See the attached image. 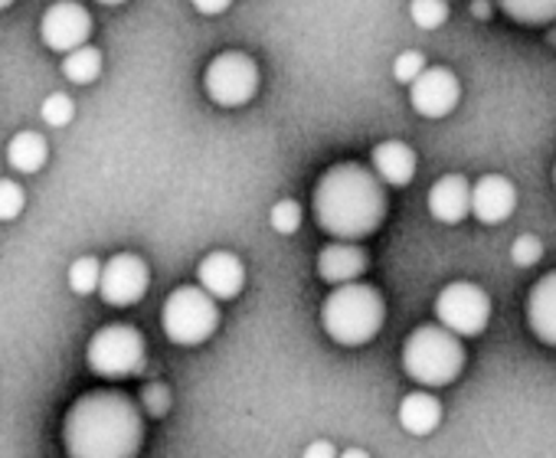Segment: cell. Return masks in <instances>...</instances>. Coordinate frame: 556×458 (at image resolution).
Returning a JSON list of instances; mask_svg holds the SVG:
<instances>
[{
    "instance_id": "1",
    "label": "cell",
    "mask_w": 556,
    "mask_h": 458,
    "mask_svg": "<svg viewBox=\"0 0 556 458\" xmlns=\"http://www.w3.org/2000/svg\"><path fill=\"white\" fill-rule=\"evenodd\" d=\"M387 183L364 164H334L315 183V219L334 240H367L387 219Z\"/></svg>"
},
{
    "instance_id": "2",
    "label": "cell",
    "mask_w": 556,
    "mask_h": 458,
    "mask_svg": "<svg viewBox=\"0 0 556 458\" xmlns=\"http://www.w3.org/2000/svg\"><path fill=\"white\" fill-rule=\"evenodd\" d=\"M63 435L76 458H131L141 451L144 419L131 396L118 390H92L66 412Z\"/></svg>"
},
{
    "instance_id": "3",
    "label": "cell",
    "mask_w": 556,
    "mask_h": 458,
    "mask_svg": "<svg viewBox=\"0 0 556 458\" xmlns=\"http://www.w3.org/2000/svg\"><path fill=\"white\" fill-rule=\"evenodd\" d=\"M387 321L383 295L367 282L334 285V292L321 305V328L341 347L370 344Z\"/></svg>"
},
{
    "instance_id": "4",
    "label": "cell",
    "mask_w": 556,
    "mask_h": 458,
    "mask_svg": "<svg viewBox=\"0 0 556 458\" xmlns=\"http://www.w3.org/2000/svg\"><path fill=\"white\" fill-rule=\"evenodd\" d=\"M465 367V347L445 325H419L403 344V370L422 386H448Z\"/></svg>"
},
{
    "instance_id": "5",
    "label": "cell",
    "mask_w": 556,
    "mask_h": 458,
    "mask_svg": "<svg viewBox=\"0 0 556 458\" xmlns=\"http://www.w3.org/2000/svg\"><path fill=\"white\" fill-rule=\"evenodd\" d=\"M161 328H164L167 341L180 344V347H197V344L210 341L219 328L216 298L200 282L174 289L161 308Z\"/></svg>"
},
{
    "instance_id": "6",
    "label": "cell",
    "mask_w": 556,
    "mask_h": 458,
    "mask_svg": "<svg viewBox=\"0 0 556 458\" xmlns=\"http://www.w3.org/2000/svg\"><path fill=\"white\" fill-rule=\"evenodd\" d=\"M144 357H148L144 338L131 325H109V328L96 331V338L89 341V351H86L92 373H99L105 380H122V377L141 373Z\"/></svg>"
},
{
    "instance_id": "7",
    "label": "cell",
    "mask_w": 556,
    "mask_h": 458,
    "mask_svg": "<svg viewBox=\"0 0 556 458\" xmlns=\"http://www.w3.org/2000/svg\"><path fill=\"white\" fill-rule=\"evenodd\" d=\"M203 89L219 109H239L258 92V66L239 50L219 53L203 73Z\"/></svg>"
},
{
    "instance_id": "8",
    "label": "cell",
    "mask_w": 556,
    "mask_h": 458,
    "mask_svg": "<svg viewBox=\"0 0 556 458\" xmlns=\"http://www.w3.org/2000/svg\"><path fill=\"white\" fill-rule=\"evenodd\" d=\"M435 318L458 338H478L491 321V298L475 282H452L435 298Z\"/></svg>"
},
{
    "instance_id": "9",
    "label": "cell",
    "mask_w": 556,
    "mask_h": 458,
    "mask_svg": "<svg viewBox=\"0 0 556 458\" xmlns=\"http://www.w3.org/2000/svg\"><path fill=\"white\" fill-rule=\"evenodd\" d=\"M151 285V269L141 256L135 253H118L102 266V282H99V295L105 305L112 308H131L135 302L144 298Z\"/></svg>"
},
{
    "instance_id": "10",
    "label": "cell",
    "mask_w": 556,
    "mask_h": 458,
    "mask_svg": "<svg viewBox=\"0 0 556 458\" xmlns=\"http://www.w3.org/2000/svg\"><path fill=\"white\" fill-rule=\"evenodd\" d=\"M40 37L53 53H73L89 43L92 37V17L76 0H56V4L40 21Z\"/></svg>"
},
{
    "instance_id": "11",
    "label": "cell",
    "mask_w": 556,
    "mask_h": 458,
    "mask_svg": "<svg viewBox=\"0 0 556 458\" xmlns=\"http://www.w3.org/2000/svg\"><path fill=\"white\" fill-rule=\"evenodd\" d=\"M462 99V86H458V76L445 66H435V69H422V76L409 86V102L416 109V115L422 118H445L448 112H455Z\"/></svg>"
},
{
    "instance_id": "12",
    "label": "cell",
    "mask_w": 556,
    "mask_h": 458,
    "mask_svg": "<svg viewBox=\"0 0 556 458\" xmlns=\"http://www.w3.org/2000/svg\"><path fill=\"white\" fill-rule=\"evenodd\" d=\"M517 206V187L501 174H484L471 187V213L484 226L504 222Z\"/></svg>"
},
{
    "instance_id": "13",
    "label": "cell",
    "mask_w": 556,
    "mask_h": 458,
    "mask_svg": "<svg viewBox=\"0 0 556 458\" xmlns=\"http://www.w3.org/2000/svg\"><path fill=\"white\" fill-rule=\"evenodd\" d=\"M197 282H200L216 302L236 298V295L242 292V285H245V266L239 263V256H232V253H226V250H216V253H210V256L200 259V266H197Z\"/></svg>"
},
{
    "instance_id": "14",
    "label": "cell",
    "mask_w": 556,
    "mask_h": 458,
    "mask_svg": "<svg viewBox=\"0 0 556 458\" xmlns=\"http://www.w3.org/2000/svg\"><path fill=\"white\" fill-rule=\"evenodd\" d=\"M364 272H367V253L357 246V240H334L318 253V276L328 285L357 282Z\"/></svg>"
},
{
    "instance_id": "15",
    "label": "cell",
    "mask_w": 556,
    "mask_h": 458,
    "mask_svg": "<svg viewBox=\"0 0 556 458\" xmlns=\"http://www.w3.org/2000/svg\"><path fill=\"white\" fill-rule=\"evenodd\" d=\"M527 328L536 341L556 347V269L533 282L527 295Z\"/></svg>"
},
{
    "instance_id": "16",
    "label": "cell",
    "mask_w": 556,
    "mask_h": 458,
    "mask_svg": "<svg viewBox=\"0 0 556 458\" xmlns=\"http://www.w3.org/2000/svg\"><path fill=\"white\" fill-rule=\"evenodd\" d=\"M429 213L448 226L462 222L471 213V183L462 174H445L435 180L429 190Z\"/></svg>"
},
{
    "instance_id": "17",
    "label": "cell",
    "mask_w": 556,
    "mask_h": 458,
    "mask_svg": "<svg viewBox=\"0 0 556 458\" xmlns=\"http://www.w3.org/2000/svg\"><path fill=\"white\" fill-rule=\"evenodd\" d=\"M370 164L387 187H409L416 177V151L403 141H380L370 154Z\"/></svg>"
},
{
    "instance_id": "18",
    "label": "cell",
    "mask_w": 556,
    "mask_h": 458,
    "mask_svg": "<svg viewBox=\"0 0 556 458\" xmlns=\"http://www.w3.org/2000/svg\"><path fill=\"white\" fill-rule=\"evenodd\" d=\"M442 422V403L426 393V390H416V393H406L403 403H400V425L409 432V435H429L435 432Z\"/></svg>"
},
{
    "instance_id": "19",
    "label": "cell",
    "mask_w": 556,
    "mask_h": 458,
    "mask_svg": "<svg viewBox=\"0 0 556 458\" xmlns=\"http://www.w3.org/2000/svg\"><path fill=\"white\" fill-rule=\"evenodd\" d=\"M50 161V144L37 131H21L8 141V164L17 174H37Z\"/></svg>"
},
{
    "instance_id": "20",
    "label": "cell",
    "mask_w": 556,
    "mask_h": 458,
    "mask_svg": "<svg viewBox=\"0 0 556 458\" xmlns=\"http://www.w3.org/2000/svg\"><path fill=\"white\" fill-rule=\"evenodd\" d=\"M501 11L523 27H546L556 24V0H497Z\"/></svg>"
},
{
    "instance_id": "21",
    "label": "cell",
    "mask_w": 556,
    "mask_h": 458,
    "mask_svg": "<svg viewBox=\"0 0 556 458\" xmlns=\"http://www.w3.org/2000/svg\"><path fill=\"white\" fill-rule=\"evenodd\" d=\"M63 76L76 86H89L102 76V53L96 47H79L73 53H66L63 60Z\"/></svg>"
},
{
    "instance_id": "22",
    "label": "cell",
    "mask_w": 556,
    "mask_h": 458,
    "mask_svg": "<svg viewBox=\"0 0 556 458\" xmlns=\"http://www.w3.org/2000/svg\"><path fill=\"white\" fill-rule=\"evenodd\" d=\"M99 282H102V263L96 256H83L70 266V289L76 295H92L99 292Z\"/></svg>"
},
{
    "instance_id": "23",
    "label": "cell",
    "mask_w": 556,
    "mask_h": 458,
    "mask_svg": "<svg viewBox=\"0 0 556 458\" xmlns=\"http://www.w3.org/2000/svg\"><path fill=\"white\" fill-rule=\"evenodd\" d=\"M409 17L419 30H439L448 21V4L445 0H413Z\"/></svg>"
},
{
    "instance_id": "24",
    "label": "cell",
    "mask_w": 556,
    "mask_h": 458,
    "mask_svg": "<svg viewBox=\"0 0 556 458\" xmlns=\"http://www.w3.org/2000/svg\"><path fill=\"white\" fill-rule=\"evenodd\" d=\"M268 222L275 233H282V237H292L295 229L302 226V206L295 200H278L268 213Z\"/></svg>"
},
{
    "instance_id": "25",
    "label": "cell",
    "mask_w": 556,
    "mask_h": 458,
    "mask_svg": "<svg viewBox=\"0 0 556 458\" xmlns=\"http://www.w3.org/2000/svg\"><path fill=\"white\" fill-rule=\"evenodd\" d=\"M40 112H43V122L50 128H66L76 118V102L70 96H63V92H53V96H47Z\"/></svg>"
},
{
    "instance_id": "26",
    "label": "cell",
    "mask_w": 556,
    "mask_h": 458,
    "mask_svg": "<svg viewBox=\"0 0 556 458\" xmlns=\"http://www.w3.org/2000/svg\"><path fill=\"white\" fill-rule=\"evenodd\" d=\"M27 206V193L17 180L0 177V219H17Z\"/></svg>"
},
{
    "instance_id": "27",
    "label": "cell",
    "mask_w": 556,
    "mask_h": 458,
    "mask_svg": "<svg viewBox=\"0 0 556 458\" xmlns=\"http://www.w3.org/2000/svg\"><path fill=\"white\" fill-rule=\"evenodd\" d=\"M540 259H543V243H540L533 233H523V237L514 240V246H510V263H514V266L530 269V266H536Z\"/></svg>"
},
{
    "instance_id": "28",
    "label": "cell",
    "mask_w": 556,
    "mask_h": 458,
    "mask_svg": "<svg viewBox=\"0 0 556 458\" xmlns=\"http://www.w3.org/2000/svg\"><path fill=\"white\" fill-rule=\"evenodd\" d=\"M422 69H426V56L416 53V50H406V53H400L396 63H393V79L403 82V86H413V82L422 76Z\"/></svg>"
},
{
    "instance_id": "29",
    "label": "cell",
    "mask_w": 556,
    "mask_h": 458,
    "mask_svg": "<svg viewBox=\"0 0 556 458\" xmlns=\"http://www.w3.org/2000/svg\"><path fill=\"white\" fill-rule=\"evenodd\" d=\"M141 409L148 416H154V419L167 416V409H170V390L164 383H148L141 390Z\"/></svg>"
},
{
    "instance_id": "30",
    "label": "cell",
    "mask_w": 556,
    "mask_h": 458,
    "mask_svg": "<svg viewBox=\"0 0 556 458\" xmlns=\"http://www.w3.org/2000/svg\"><path fill=\"white\" fill-rule=\"evenodd\" d=\"M190 4L203 14V17H216V14H223V11H229V4L232 0H190Z\"/></svg>"
},
{
    "instance_id": "31",
    "label": "cell",
    "mask_w": 556,
    "mask_h": 458,
    "mask_svg": "<svg viewBox=\"0 0 556 458\" xmlns=\"http://www.w3.org/2000/svg\"><path fill=\"white\" fill-rule=\"evenodd\" d=\"M471 14L481 17V21H488V17H491V4H488V0H475V4H471Z\"/></svg>"
},
{
    "instance_id": "32",
    "label": "cell",
    "mask_w": 556,
    "mask_h": 458,
    "mask_svg": "<svg viewBox=\"0 0 556 458\" xmlns=\"http://www.w3.org/2000/svg\"><path fill=\"white\" fill-rule=\"evenodd\" d=\"M308 455H334V445H328V442H315V445H308Z\"/></svg>"
},
{
    "instance_id": "33",
    "label": "cell",
    "mask_w": 556,
    "mask_h": 458,
    "mask_svg": "<svg viewBox=\"0 0 556 458\" xmlns=\"http://www.w3.org/2000/svg\"><path fill=\"white\" fill-rule=\"evenodd\" d=\"M99 4H105V8H118V4H125V0H99Z\"/></svg>"
},
{
    "instance_id": "34",
    "label": "cell",
    "mask_w": 556,
    "mask_h": 458,
    "mask_svg": "<svg viewBox=\"0 0 556 458\" xmlns=\"http://www.w3.org/2000/svg\"><path fill=\"white\" fill-rule=\"evenodd\" d=\"M11 4H14V0H0V11H8Z\"/></svg>"
},
{
    "instance_id": "35",
    "label": "cell",
    "mask_w": 556,
    "mask_h": 458,
    "mask_svg": "<svg viewBox=\"0 0 556 458\" xmlns=\"http://www.w3.org/2000/svg\"><path fill=\"white\" fill-rule=\"evenodd\" d=\"M549 43H553V47H556V34H549Z\"/></svg>"
},
{
    "instance_id": "36",
    "label": "cell",
    "mask_w": 556,
    "mask_h": 458,
    "mask_svg": "<svg viewBox=\"0 0 556 458\" xmlns=\"http://www.w3.org/2000/svg\"><path fill=\"white\" fill-rule=\"evenodd\" d=\"M553 187H556V164H553Z\"/></svg>"
}]
</instances>
